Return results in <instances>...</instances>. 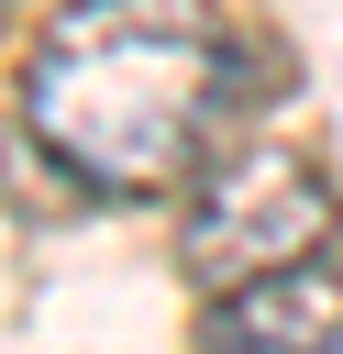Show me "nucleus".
Listing matches in <instances>:
<instances>
[{"label":"nucleus","instance_id":"nucleus-4","mask_svg":"<svg viewBox=\"0 0 343 354\" xmlns=\"http://www.w3.org/2000/svg\"><path fill=\"white\" fill-rule=\"evenodd\" d=\"M0 22H11V0H0Z\"/></svg>","mask_w":343,"mask_h":354},{"label":"nucleus","instance_id":"nucleus-3","mask_svg":"<svg viewBox=\"0 0 343 354\" xmlns=\"http://www.w3.org/2000/svg\"><path fill=\"white\" fill-rule=\"evenodd\" d=\"M199 354H343V266H277L199 310Z\"/></svg>","mask_w":343,"mask_h":354},{"label":"nucleus","instance_id":"nucleus-1","mask_svg":"<svg viewBox=\"0 0 343 354\" xmlns=\"http://www.w3.org/2000/svg\"><path fill=\"white\" fill-rule=\"evenodd\" d=\"M232 100V22L210 0H66L22 66V133L89 199H155L199 177Z\"/></svg>","mask_w":343,"mask_h":354},{"label":"nucleus","instance_id":"nucleus-2","mask_svg":"<svg viewBox=\"0 0 343 354\" xmlns=\"http://www.w3.org/2000/svg\"><path fill=\"white\" fill-rule=\"evenodd\" d=\"M343 199L332 177L299 155V144H221L188 188V221H177V266L221 299V288H254L277 266H310L332 243Z\"/></svg>","mask_w":343,"mask_h":354}]
</instances>
